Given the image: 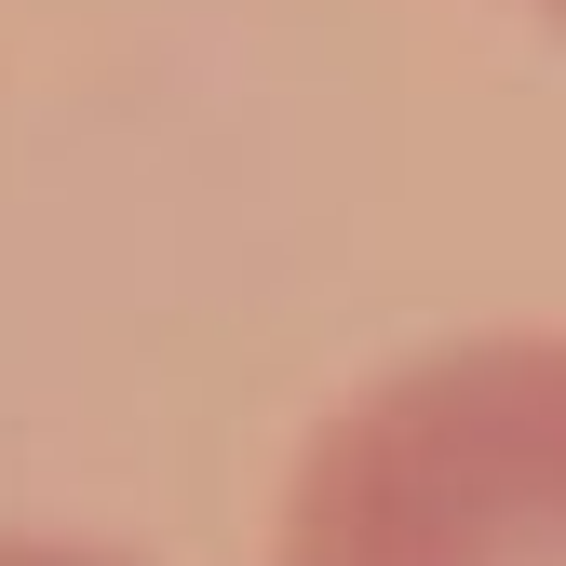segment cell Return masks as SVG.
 Segmentation results:
<instances>
[{
  "mask_svg": "<svg viewBox=\"0 0 566 566\" xmlns=\"http://www.w3.org/2000/svg\"><path fill=\"white\" fill-rule=\"evenodd\" d=\"M270 566H566V324L432 337L311 418Z\"/></svg>",
  "mask_w": 566,
  "mask_h": 566,
  "instance_id": "obj_1",
  "label": "cell"
},
{
  "mask_svg": "<svg viewBox=\"0 0 566 566\" xmlns=\"http://www.w3.org/2000/svg\"><path fill=\"white\" fill-rule=\"evenodd\" d=\"M526 14H539V28H553V41H566V0H526Z\"/></svg>",
  "mask_w": 566,
  "mask_h": 566,
  "instance_id": "obj_3",
  "label": "cell"
},
{
  "mask_svg": "<svg viewBox=\"0 0 566 566\" xmlns=\"http://www.w3.org/2000/svg\"><path fill=\"white\" fill-rule=\"evenodd\" d=\"M0 566H163V553H122V539H67V526H0Z\"/></svg>",
  "mask_w": 566,
  "mask_h": 566,
  "instance_id": "obj_2",
  "label": "cell"
}]
</instances>
